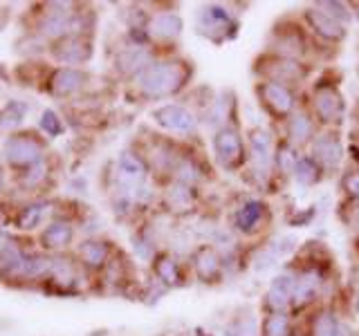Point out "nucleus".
I'll use <instances>...</instances> for the list:
<instances>
[{
	"label": "nucleus",
	"instance_id": "obj_34",
	"mask_svg": "<svg viewBox=\"0 0 359 336\" xmlns=\"http://www.w3.org/2000/svg\"><path fill=\"white\" fill-rule=\"evenodd\" d=\"M319 9H324V12L330 16V18H335L337 23H348V20H351V12H348V7L346 5H342V3H321V5H317Z\"/></svg>",
	"mask_w": 359,
	"mask_h": 336
},
{
	"label": "nucleus",
	"instance_id": "obj_18",
	"mask_svg": "<svg viewBox=\"0 0 359 336\" xmlns=\"http://www.w3.org/2000/svg\"><path fill=\"white\" fill-rule=\"evenodd\" d=\"M294 249V240L292 238H278L274 240L272 244H267V247H263L261 251L256 253L254 258V269L258 271H265L267 267H272V264H276L278 258L287 256Z\"/></svg>",
	"mask_w": 359,
	"mask_h": 336
},
{
	"label": "nucleus",
	"instance_id": "obj_5",
	"mask_svg": "<svg viewBox=\"0 0 359 336\" xmlns=\"http://www.w3.org/2000/svg\"><path fill=\"white\" fill-rule=\"evenodd\" d=\"M88 83V74L79 67H58L52 72L47 81V90L49 95L56 99H67L77 95L79 90Z\"/></svg>",
	"mask_w": 359,
	"mask_h": 336
},
{
	"label": "nucleus",
	"instance_id": "obj_17",
	"mask_svg": "<svg viewBox=\"0 0 359 336\" xmlns=\"http://www.w3.org/2000/svg\"><path fill=\"white\" fill-rule=\"evenodd\" d=\"M148 65H151V52L144 47H131L119 54L117 58V70L124 72L126 77H133V74L139 77Z\"/></svg>",
	"mask_w": 359,
	"mask_h": 336
},
{
	"label": "nucleus",
	"instance_id": "obj_38",
	"mask_svg": "<svg viewBox=\"0 0 359 336\" xmlns=\"http://www.w3.org/2000/svg\"><path fill=\"white\" fill-rule=\"evenodd\" d=\"M276 164L281 166L285 173H292V168H294V155H292L290 148H287V146H281V148H278Z\"/></svg>",
	"mask_w": 359,
	"mask_h": 336
},
{
	"label": "nucleus",
	"instance_id": "obj_36",
	"mask_svg": "<svg viewBox=\"0 0 359 336\" xmlns=\"http://www.w3.org/2000/svg\"><path fill=\"white\" fill-rule=\"evenodd\" d=\"M276 45L281 47L285 54H301V52H303V38L298 36L296 32H294V34L290 32V34L281 36V38H278Z\"/></svg>",
	"mask_w": 359,
	"mask_h": 336
},
{
	"label": "nucleus",
	"instance_id": "obj_22",
	"mask_svg": "<svg viewBox=\"0 0 359 336\" xmlns=\"http://www.w3.org/2000/svg\"><path fill=\"white\" fill-rule=\"evenodd\" d=\"M49 202H32V205H25L21 211L16 213V229L21 231H32L38 224L43 222V218L49 211Z\"/></svg>",
	"mask_w": 359,
	"mask_h": 336
},
{
	"label": "nucleus",
	"instance_id": "obj_25",
	"mask_svg": "<svg viewBox=\"0 0 359 336\" xmlns=\"http://www.w3.org/2000/svg\"><path fill=\"white\" fill-rule=\"evenodd\" d=\"M319 276L314 271H305L301 273V276L296 278V287H294V296H292V305H296V307H301V305H305L308 301H312V296L317 294L319 289Z\"/></svg>",
	"mask_w": 359,
	"mask_h": 336
},
{
	"label": "nucleus",
	"instance_id": "obj_41",
	"mask_svg": "<svg viewBox=\"0 0 359 336\" xmlns=\"http://www.w3.org/2000/svg\"><path fill=\"white\" fill-rule=\"evenodd\" d=\"M5 222H7V216H5L3 207H0V227H5Z\"/></svg>",
	"mask_w": 359,
	"mask_h": 336
},
{
	"label": "nucleus",
	"instance_id": "obj_39",
	"mask_svg": "<svg viewBox=\"0 0 359 336\" xmlns=\"http://www.w3.org/2000/svg\"><path fill=\"white\" fill-rule=\"evenodd\" d=\"M344 189L351 193V195L359 198V173H353V175H348L344 179Z\"/></svg>",
	"mask_w": 359,
	"mask_h": 336
},
{
	"label": "nucleus",
	"instance_id": "obj_6",
	"mask_svg": "<svg viewBox=\"0 0 359 336\" xmlns=\"http://www.w3.org/2000/svg\"><path fill=\"white\" fill-rule=\"evenodd\" d=\"M146 177V164L135 152H122L117 159V184L122 193H131L142 189V182Z\"/></svg>",
	"mask_w": 359,
	"mask_h": 336
},
{
	"label": "nucleus",
	"instance_id": "obj_31",
	"mask_svg": "<svg viewBox=\"0 0 359 336\" xmlns=\"http://www.w3.org/2000/svg\"><path fill=\"white\" fill-rule=\"evenodd\" d=\"M168 205H171L173 209H186L193 205V193L191 189H189L186 184H175L171 191H168Z\"/></svg>",
	"mask_w": 359,
	"mask_h": 336
},
{
	"label": "nucleus",
	"instance_id": "obj_1",
	"mask_svg": "<svg viewBox=\"0 0 359 336\" xmlns=\"http://www.w3.org/2000/svg\"><path fill=\"white\" fill-rule=\"evenodd\" d=\"M189 79V65L182 61H164V63H151L142 74H139V90L146 97H168L175 95L177 90Z\"/></svg>",
	"mask_w": 359,
	"mask_h": 336
},
{
	"label": "nucleus",
	"instance_id": "obj_3",
	"mask_svg": "<svg viewBox=\"0 0 359 336\" xmlns=\"http://www.w3.org/2000/svg\"><path fill=\"white\" fill-rule=\"evenodd\" d=\"M196 20H198V32L205 34L207 38L216 40V43L232 38L236 34V20L221 5L200 7V9H198Z\"/></svg>",
	"mask_w": 359,
	"mask_h": 336
},
{
	"label": "nucleus",
	"instance_id": "obj_44",
	"mask_svg": "<svg viewBox=\"0 0 359 336\" xmlns=\"http://www.w3.org/2000/svg\"><path fill=\"white\" fill-rule=\"evenodd\" d=\"M357 18H359V9H357Z\"/></svg>",
	"mask_w": 359,
	"mask_h": 336
},
{
	"label": "nucleus",
	"instance_id": "obj_15",
	"mask_svg": "<svg viewBox=\"0 0 359 336\" xmlns=\"http://www.w3.org/2000/svg\"><path fill=\"white\" fill-rule=\"evenodd\" d=\"M148 34L159 40H171L182 34V18L175 12H162L151 18L148 23Z\"/></svg>",
	"mask_w": 359,
	"mask_h": 336
},
{
	"label": "nucleus",
	"instance_id": "obj_4",
	"mask_svg": "<svg viewBox=\"0 0 359 336\" xmlns=\"http://www.w3.org/2000/svg\"><path fill=\"white\" fill-rule=\"evenodd\" d=\"M214 148H216V157L221 161V166L232 170L243 164L245 150H243V141H241V135H238L236 128L218 130L214 137Z\"/></svg>",
	"mask_w": 359,
	"mask_h": 336
},
{
	"label": "nucleus",
	"instance_id": "obj_37",
	"mask_svg": "<svg viewBox=\"0 0 359 336\" xmlns=\"http://www.w3.org/2000/svg\"><path fill=\"white\" fill-rule=\"evenodd\" d=\"M227 336H256L254 321H252V319L236 321V323L232 325V328L227 330Z\"/></svg>",
	"mask_w": 359,
	"mask_h": 336
},
{
	"label": "nucleus",
	"instance_id": "obj_10",
	"mask_svg": "<svg viewBox=\"0 0 359 336\" xmlns=\"http://www.w3.org/2000/svg\"><path fill=\"white\" fill-rule=\"evenodd\" d=\"M258 93H261V99L265 101V106L272 110L274 115L285 117V115H290L294 108L292 93L285 86L276 83V81H267V83L258 88Z\"/></svg>",
	"mask_w": 359,
	"mask_h": 336
},
{
	"label": "nucleus",
	"instance_id": "obj_28",
	"mask_svg": "<svg viewBox=\"0 0 359 336\" xmlns=\"http://www.w3.org/2000/svg\"><path fill=\"white\" fill-rule=\"evenodd\" d=\"M155 273H157V278L166 282V285H177L180 282V267H177V262L173 258H168V256H159L157 262H155Z\"/></svg>",
	"mask_w": 359,
	"mask_h": 336
},
{
	"label": "nucleus",
	"instance_id": "obj_13",
	"mask_svg": "<svg viewBox=\"0 0 359 336\" xmlns=\"http://www.w3.org/2000/svg\"><path fill=\"white\" fill-rule=\"evenodd\" d=\"M305 18H308V23H310V27L314 29V32L319 36H324L328 40H342L346 36V29L342 23H337L335 18L328 16L324 9H319V7H310L305 12Z\"/></svg>",
	"mask_w": 359,
	"mask_h": 336
},
{
	"label": "nucleus",
	"instance_id": "obj_19",
	"mask_svg": "<svg viewBox=\"0 0 359 336\" xmlns=\"http://www.w3.org/2000/svg\"><path fill=\"white\" fill-rule=\"evenodd\" d=\"M252 152H254V168L261 175H267L274 157H272V141H269V135L265 130L252 132Z\"/></svg>",
	"mask_w": 359,
	"mask_h": 336
},
{
	"label": "nucleus",
	"instance_id": "obj_26",
	"mask_svg": "<svg viewBox=\"0 0 359 336\" xmlns=\"http://www.w3.org/2000/svg\"><path fill=\"white\" fill-rule=\"evenodd\" d=\"M27 115V106L21 101H7L5 108H0V130H12L23 124Z\"/></svg>",
	"mask_w": 359,
	"mask_h": 336
},
{
	"label": "nucleus",
	"instance_id": "obj_35",
	"mask_svg": "<svg viewBox=\"0 0 359 336\" xmlns=\"http://www.w3.org/2000/svg\"><path fill=\"white\" fill-rule=\"evenodd\" d=\"M47 177V164H45V159L43 161H38L36 166H32L27 173H25V177H23V184L27 186V189H34V186H38L41 184V182Z\"/></svg>",
	"mask_w": 359,
	"mask_h": 336
},
{
	"label": "nucleus",
	"instance_id": "obj_42",
	"mask_svg": "<svg viewBox=\"0 0 359 336\" xmlns=\"http://www.w3.org/2000/svg\"><path fill=\"white\" fill-rule=\"evenodd\" d=\"M3 184H5V175H3V168H0V189H3Z\"/></svg>",
	"mask_w": 359,
	"mask_h": 336
},
{
	"label": "nucleus",
	"instance_id": "obj_29",
	"mask_svg": "<svg viewBox=\"0 0 359 336\" xmlns=\"http://www.w3.org/2000/svg\"><path fill=\"white\" fill-rule=\"evenodd\" d=\"M312 135V121L305 115H292L290 119V139L294 144H303Z\"/></svg>",
	"mask_w": 359,
	"mask_h": 336
},
{
	"label": "nucleus",
	"instance_id": "obj_23",
	"mask_svg": "<svg viewBox=\"0 0 359 336\" xmlns=\"http://www.w3.org/2000/svg\"><path fill=\"white\" fill-rule=\"evenodd\" d=\"M108 253H111V249H108L106 242L86 240L81 247H79V260H81L90 269H99V267H104V264H106Z\"/></svg>",
	"mask_w": 359,
	"mask_h": 336
},
{
	"label": "nucleus",
	"instance_id": "obj_30",
	"mask_svg": "<svg viewBox=\"0 0 359 336\" xmlns=\"http://www.w3.org/2000/svg\"><path fill=\"white\" fill-rule=\"evenodd\" d=\"M294 177H296L298 184H303V186L314 184V182L319 179V168L314 164V159H310V157L298 159L296 166H294Z\"/></svg>",
	"mask_w": 359,
	"mask_h": 336
},
{
	"label": "nucleus",
	"instance_id": "obj_32",
	"mask_svg": "<svg viewBox=\"0 0 359 336\" xmlns=\"http://www.w3.org/2000/svg\"><path fill=\"white\" fill-rule=\"evenodd\" d=\"M290 334V321L283 314H272L263 325V336H287Z\"/></svg>",
	"mask_w": 359,
	"mask_h": 336
},
{
	"label": "nucleus",
	"instance_id": "obj_7",
	"mask_svg": "<svg viewBox=\"0 0 359 336\" xmlns=\"http://www.w3.org/2000/svg\"><path fill=\"white\" fill-rule=\"evenodd\" d=\"M52 56L58 63L65 65H81L93 56V43L83 36H70L61 38L52 45Z\"/></svg>",
	"mask_w": 359,
	"mask_h": 336
},
{
	"label": "nucleus",
	"instance_id": "obj_14",
	"mask_svg": "<svg viewBox=\"0 0 359 336\" xmlns=\"http://www.w3.org/2000/svg\"><path fill=\"white\" fill-rule=\"evenodd\" d=\"M312 152L326 168H337L344 157V146L342 141L337 139V135H321L314 139Z\"/></svg>",
	"mask_w": 359,
	"mask_h": 336
},
{
	"label": "nucleus",
	"instance_id": "obj_11",
	"mask_svg": "<svg viewBox=\"0 0 359 336\" xmlns=\"http://www.w3.org/2000/svg\"><path fill=\"white\" fill-rule=\"evenodd\" d=\"M72 240H74L72 224L63 222V220L47 224V227L41 231V236H38V242H41V247L45 251H63L72 244Z\"/></svg>",
	"mask_w": 359,
	"mask_h": 336
},
{
	"label": "nucleus",
	"instance_id": "obj_8",
	"mask_svg": "<svg viewBox=\"0 0 359 336\" xmlns=\"http://www.w3.org/2000/svg\"><path fill=\"white\" fill-rule=\"evenodd\" d=\"M153 119L159 126L166 130H175V132H193L196 130V117L182 106H162L153 112Z\"/></svg>",
	"mask_w": 359,
	"mask_h": 336
},
{
	"label": "nucleus",
	"instance_id": "obj_45",
	"mask_svg": "<svg viewBox=\"0 0 359 336\" xmlns=\"http://www.w3.org/2000/svg\"><path fill=\"white\" fill-rule=\"evenodd\" d=\"M357 74H359V65H357Z\"/></svg>",
	"mask_w": 359,
	"mask_h": 336
},
{
	"label": "nucleus",
	"instance_id": "obj_16",
	"mask_svg": "<svg viewBox=\"0 0 359 336\" xmlns=\"http://www.w3.org/2000/svg\"><path fill=\"white\" fill-rule=\"evenodd\" d=\"M196 271L200 280L205 282H216L223 273V264H221V256L216 253L214 247H202L196 253Z\"/></svg>",
	"mask_w": 359,
	"mask_h": 336
},
{
	"label": "nucleus",
	"instance_id": "obj_40",
	"mask_svg": "<svg viewBox=\"0 0 359 336\" xmlns=\"http://www.w3.org/2000/svg\"><path fill=\"white\" fill-rule=\"evenodd\" d=\"M314 218V209H308V211H303L301 216H292L290 218V224L292 227H303L305 222H310Z\"/></svg>",
	"mask_w": 359,
	"mask_h": 336
},
{
	"label": "nucleus",
	"instance_id": "obj_43",
	"mask_svg": "<svg viewBox=\"0 0 359 336\" xmlns=\"http://www.w3.org/2000/svg\"><path fill=\"white\" fill-rule=\"evenodd\" d=\"M355 310L359 312V296H357V301H355Z\"/></svg>",
	"mask_w": 359,
	"mask_h": 336
},
{
	"label": "nucleus",
	"instance_id": "obj_12",
	"mask_svg": "<svg viewBox=\"0 0 359 336\" xmlns=\"http://www.w3.org/2000/svg\"><path fill=\"white\" fill-rule=\"evenodd\" d=\"M294 287H296V278L292 276V273H281V276H276L272 280V285H269V289H267L269 310H274L276 314L283 312L287 305L292 303Z\"/></svg>",
	"mask_w": 359,
	"mask_h": 336
},
{
	"label": "nucleus",
	"instance_id": "obj_9",
	"mask_svg": "<svg viewBox=\"0 0 359 336\" xmlns=\"http://www.w3.org/2000/svg\"><path fill=\"white\" fill-rule=\"evenodd\" d=\"M314 112L326 124H337L344 117V99L335 88L326 86L314 93Z\"/></svg>",
	"mask_w": 359,
	"mask_h": 336
},
{
	"label": "nucleus",
	"instance_id": "obj_2",
	"mask_svg": "<svg viewBox=\"0 0 359 336\" xmlns=\"http://www.w3.org/2000/svg\"><path fill=\"white\" fill-rule=\"evenodd\" d=\"M3 152L14 168H32L43 161V141L34 132H14L7 137Z\"/></svg>",
	"mask_w": 359,
	"mask_h": 336
},
{
	"label": "nucleus",
	"instance_id": "obj_24",
	"mask_svg": "<svg viewBox=\"0 0 359 336\" xmlns=\"http://www.w3.org/2000/svg\"><path fill=\"white\" fill-rule=\"evenodd\" d=\"M312 336H351V328L346 323H339L333 314H319L312 323Z\"/></svg>",
	"mask_w": 359,
	"mask_h": 336
},
{
	"label": "nucleus",
	"instance_id": "obj_20",
	"mask_svg": "<svg viewBox=\"0 0 359 336\" xmlns=\"http://www.w3.org/2000/svg\"><path fill=\"white\" fill-rule=\"evenodd\" d=\"M265 218V205L263 202H247L245 207L238 209L236 213V229L243 233H254L258 229V224Z\"/></svg>",
	"mask_w": 359,
	"mask_h": 336
},
{
	"label": "nucleus",
	"instance_id": "obj_21",
	"mask_svg": "<svg viewBox=\"0 0 359 336\" xmlns=\"http://www.w3.org/2000/svg\"><path fill=\"white\" fill-rule=\"evenodd\" d=\"M25 256H27V253H23L21 249H16V247L0 249V280L16 278V276L23 278Z\"/></svg>",
	"mask_w": 359,
	"mask_h": 336
},
{
	"label": "nucleus",
	"instance_id": "obj_27",
	"mask_svg": "<svg viewBox=\"0 0 359 336\" xmlns=\"http://www.w3.org/2000/svg\"><path fill=\"white\" fill-rule=\"evenodd\" d=\"M272 67H265V72H269L274 77V81H294L301 77V67H298L294 61H285V58H278V61H269Z\"/></svg>",
	"mask_w": 359,
	"mask_h": 336
},
{
	"label": "nucleus",
	"instance_id": "obj_33",
	"mask_svg": "<svg viewBox=\"0 0 359 336\" xmlns=\"http://www.w3.org/2000/svg\"><path fill=\"white\" fill-rule=\"evenodd\" d=\"M38 126H41V130L47 132L49 137H58L63 132V121L54 110H45L41 115V121H38Z\"/></svg>",
	"mask_w": 359,
	"mask_h": 336
}]
</instances>
